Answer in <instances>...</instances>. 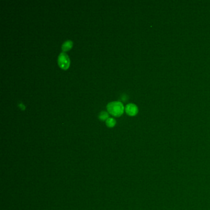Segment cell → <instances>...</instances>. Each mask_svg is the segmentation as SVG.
I'll list each match as a JSON object with an SVG mask.
<instances>
[{"instance_id":"obj_2","label":"cell","mask_w":210,"mask_h":210,"mask_svg":"<svg viewBox=\"0 0 210 210\" xmlns=\"http://www.w3.org/2000/svg\"><path fill=\"white\" fill-rule=\"evenodd\" d=\"M58 64L61 68L64 70H67L70 65V60L66 52H62L58 57Z\"/></svg>"},{"instance_id":"obj_1","label":"cell","mask_w":210,"mask_h":210,"mask_svg":"<svg viewBox=\"0 0 210 210\" xmlns=\"http://www.w3.org/2000/svg\"><path fill=\"white\" fill-rule=\"evenodd\" d=\"M107 109L109 114L112 115L119 117H120L124 112V106L121 102L114 101L110 102L107 105Z\"/></svg>"},{"instance_id":"obj_6","label":"cell","mask_w":210,"mask_h":210,"mask_svg":"<svg viewBox=\"0 0 210 210\" xmlns=\"http://www.w3.org/2000/svg\"><path fill=\"white\" fill-rule=\"evenodd\" d=\"M116 125V120L113 118H109L106 120V125L109 128L114 127Z\"/></svg>"},{"instance_id":"obj_4","label":"cell","mask_w":210,"mask_h":210,"mask_svg":"<svg viewBox=\"0 0 210 210\" xmlns=\"http://www.w3.org/2000/svg\"><path fill=\"white\" fill-rule=\"evenodd\" d=\"M73 42L70 40H67L64 42L62 46V50L63 52H65L70 50L73 47Z\"/></svg>"},{"instance_id":"obj_3","label":"cell","mask_w":210,"mask_h":210,"mask_svg":"<svg viewBox=\"0 0 210 210\" xmlns=\"http://www.w3.org/2000/svg\"><path fill=\"white\" fill-rule=\"evenodd\" d=\"M126 114L130 116H135L138 112L137 107L134 104H129L125 107Z\"/></svg>"},{"instance_id":"obj_5","label":"cell","mask_w":210,"mask_h":210,"mask_svg":"<svg viewBox=\"0 0 210 210\" xmlns=\"http://www.w3.org/2000/svg\"><path fill=\"white\" fill-rule=\"evenodd\" d=\"M109 115L108 112H105V111H102L100 113V114L99 115V118L102 121H105L107 119H109Z\"/></svg>"}]
</instances>
